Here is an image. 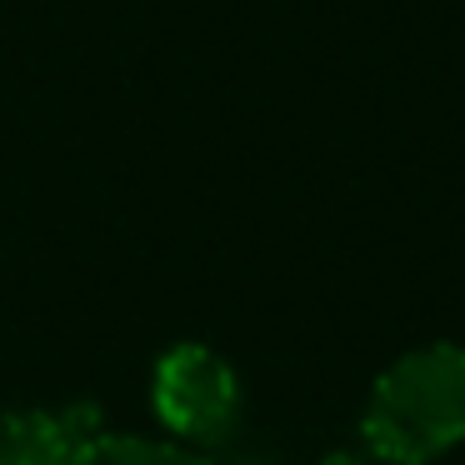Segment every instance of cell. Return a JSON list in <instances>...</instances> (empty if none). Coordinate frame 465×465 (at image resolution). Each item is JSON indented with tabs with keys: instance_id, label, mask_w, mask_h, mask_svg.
I'll list each match as a JSON object with an SVG mask.
<instances>
[{
	"instance_id": "obj_1",
	"label": "cell",
	"mask_w": 465,
	"mask_h": 465,
	"mask_svg": "<svg viewBox=\"0 0 465 465\" xmlns=\"http://www.w3.org/2000/svg\"><path fill=\"white\" fill-rule=\"evenodd\" d=\"M361 440L375 465H430L465 440V345L405 351L371 385Z\"/></svg>"
},
{
	"instance_id": "obj_2",
	"label": "cell",
	"mask_w": 465,
	"mask_h": 465,
	"mask_svg": "<svg viewBox=\"0 0 465 465\" xmlns=\"http://www.w3.org/2000/svg\"><path fill=\"white\" fill-rule=\"evenodd\" d=\"M151 405L161 425L191 450H215L241 425V375L221 351L201 341H181L155 361Z\"/></svg>"
},
{
	"instance_id": "obj_3",
	"label": "cell",
	"mask_w": 465,
	"mask_h": 465,
	"mask_svg": "<svg viewBox=\"0 0 465 465\" xmlns=\"http://www.w3.org/2000/svg\"><path fill=\"white\" fill-rule=\"evenodd\" d=\"M101 405L0 411V465H85L105 435Z\"/></svg>"
},
{
	"instance_id": "obj_4",
	"label": "cell",
	"mask_w": 465,
	"mask_h": 465,
	"mask_svg": "<svg viewBox=\"0 0 465 465\" xmlns=\"http://www.w3.org/2000/svg\"><path fill=\"white\" fill-rule=\"evenodd\" d=\"M85 465H225L205 450L171 440H151V435H101Z\"/></svg>"
},
{
	"instance_id": "obj_5",
	"label": "cell",
	"mask_w": 465,
	"mask_h": 465,
	"mask_svg": "<svg viewBox=\"0 0 465 465\" xmlns=\"http://www.w3.org/2000/svg\"><path fill=\"white\" fill-rule=\"evenodd\" d=\"M325 465H375V460H355V455H331Z\"/></svg>"
}]
</instances>
